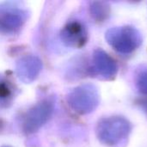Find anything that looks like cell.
I'll return each mask as SVG.
<instances>
[{
  "label": "cell",
  "instance_id": "1",
  "mask_svg": "<svg viewBox=\"0 0 147 147\" xmlns=\"http://www.w3.org/2000/svg\"><path fill=\"white\" fill-rule=\"evenodd\" d=\"M132 129L130 122L122 116H110L99 121L96 136L101 143L114 146L124 140Z\"/></svg>",
  "mask_w": 147,
  "mask_h": 147
},
{
  "label": "cell",
  "instance_id": "2",
  "mask_svg": "<svg viewBox=\"0 0 147 147\" xmlns=\"http://www.w3.org/2000/svg\"><path fill=\"white\" fill-rule=\"evenodd\" d=\"M105 39L115 51L123 54L134 52L142 43L140 31L130 26L109 28L105 34Z\"/></svg>",
  "mask_w": 147,
  "mask_h": 147
},
{
  "label": "cell",
  "instance_id": "3",
  "mask_svg": "<svg viewBox=\"0 0 147 147\" xmlns=\"http://www.w3.org/2000/svg\"><path fill=\"white\" fill-rule=\"evenodd\" d=\"M99 92L93 84H86L73 89L67 96L68 105L80 115L93 112L99 104Z\"/></svg>",
  "mask_w": 147,
  "mask_h": 147
},
{
  "label": "cell",
  "instance_id": "4",
  "mask_svg": "<svg viewBox=\"0 0 147 147\" xmlns=\"http://www.w3.org/2000/svg\"><path fill=\"white\" fill-rule=\"evenodd\" d=\"M53 104L50 101H42L30 109L23 121V131L26 134L37 132L51 118Z\"/></svg>",
  "mask_w": 147,
  "mask_h": 147
},
{
  "label": "cell",
  "instance_id": "5",
  "mask_svg": "<svg viewBox=\"0 0 147 147\" xmlns=\"http://www.w3.org/2000/svg\"><path fill=\"white\" fill-rule=\"evenodd\" d=\"M27 19V12L22 9L7 6L0 8V33L14 34L18 31Z\"/></svg>",
  "mask_w": 147,
  "mask_h": 147
},
{
  "label": "cell",
  "instance_id": "6",
  "mask_svg": "<svg viewBox=\"0 0 147 147\" xmlns=\"http://www.w3.org/2000/svg\"><path fill=\"white\" fill-rule=\"evenodd\" d=\"M42 69L41 60L34 55H27L21 58L16 65V72L18 78L25 83L34 82Z\"/></svg>",
  "mask_w": 147,
  "mask_h": 147
},
{
  "label": "cell",
  "instance_id": "7",
  "mask_svg": "<svg viewBox=\"0 0 147 147\" xmlns=\"http://www.w3.org/2000/svg\"><path fill=\"white\" fill-rule=\"evenodd\" d=\"M60 38L66 47L78 48L83 47L87 41V30L83 23L73 21L62 29Z\"/></svg>",
  "mask_w": 147,
  "mask_h": 147
},
{
  "label": "cell",
  "instance_id": "8",
  "mask_svg": "<svg viewBox=\"0 0 147 147\" xmlns=\"http://www.w3.org/2000/svg\"><path fill=\"white\" fill-rule=\"evenodd\" d=\"M93 65L96 73L107 79L115 78L118 71L115 60L102 49L94 52Z\"/></svg>",
  "mask_w": 147,
  "mask_h": 147
},
{
  "label": "cell",
  "instance_id": "9",
  "mask_svg": "<svg viewBox=\"0 0 147 147\" xmlns=\"http://www.w3.org/2000/svg\"><path fill=\"white\" fill-rule=\"evenodd\" d=\"M90 11L95 20L102 22L109 17L110 6L106 2H92L90 6Z\"/></svg>",
  "mask_w": 147,
  "mask_h": 147
},
{
  "label": "cell",
  "instance_id": "10",
  "mask_svg": "<svg viewBox=\"0 0 147 147\" xmlns=\"http://www.w3.org/2000/svg\"><path fill=\"white\" fill-rule=\"evenodd\" d=\"M136 86L141 94L147 96V68L142 69L138 73L136 78Z\"/></svg>",
  "mask_w": 147,
  "mask_h": 147
},
{
  "label": "cell",
  "instance_id": "11",
  "mask_svg": "<svg viewBox=\"0 0 147 147\" xmlns=\"http://www.w3.org/2000/svg\"><path fill=\"white\" fill-rule=\"evenodd\" d=\"M11 96V89L6 82H0V101H7Z\"/></svg>",
  "mask_w": 147,
  "mask_h": 147
},
{
  "label": "cell",
  "instance_id": "12",
  "mask_svg": "<svg viewBox=\"0 0 147 147\" xmlns=\"http://www.w3.org/2000/svg\"><path fill=\"white\" fill-rule=\"evenodd\" d=\"M4 147H9V146H4Z\"/></svg>",
  "mask_w": 147,
  "mask_h": 147
}]
</instances>
